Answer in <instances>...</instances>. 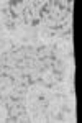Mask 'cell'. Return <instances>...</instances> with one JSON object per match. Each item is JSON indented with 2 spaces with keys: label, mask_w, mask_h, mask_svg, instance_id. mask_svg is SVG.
<instances>
[{
  "label": "cell",
  "mask_w": 82,
  "mask_h": 123,
  "mask_svg": "<svg viewBox=\"0 0 82 123\" xmlns=\"http://www.w3.org/2000/svg\"><path fill=\"white\" fill-rule=\"evenodd\" d=\"M5 28L8 30V31H15L17 30V25H15V21H12V20H5Z\"/></svg>",
  "instance_id": "6da1fadb"
}]
</instances>
